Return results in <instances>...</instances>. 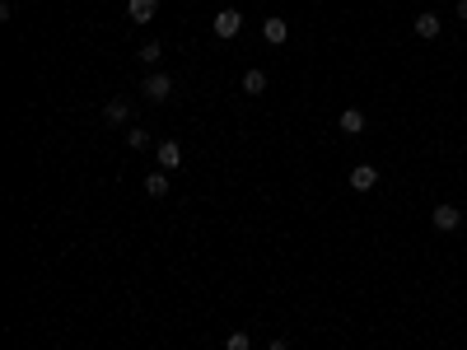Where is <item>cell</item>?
I'll return each instance as SVG.
<instances>
[{"label": "cell", "instance_id": "5bb4252c", "mask_svg": "<svg viewBox=\"0 0 467 350\" xmlns=\"http://www.w3.org/2000/svg\"><path fill=\"white\" fill-rule=\"evenodd\" d=\"M224 350H252V336L248 332H234L229 341H224Z\"/></svg>", "mask_w": 467, "mask_h": 350}, {"label": "cell", "instance_id": "7a4b0ae2", "mask_svg": "<svg viewBox=\"0 0 467 350\" xmlns=\"http://www.w3.org/2000/svg\"><path fill=\"white\" fill-rule=\"evenodd\" d=\"M351 187H355V192H374V187H378V168L374 164H355L351 168Z\"/></svg>", "mask_w": 467, "mask_h": 350}, {"label": "cell", "instance_id": "8992f818", "mask_svg": "<svg viewBox=\"0 0 467 350\" xmlns=\"http://www.w3.org/2000/svg\"><path fill=\"white\" fill-rule=\"evenodd\" d=\"M155 154H159V168H164V173L183 164V145H178V140H164V145H159Z\"/></svg>", "mask_w": 467, "mask_h": 350}, {"label": "cell", "instance_id": "2e32d148", "mask_svg": "<svg viewBox=\"0 0 467 350\" xmlns=\"http://www.w3.org/2000/svg\"><path fill=\"white\" fill-rule=\"evenodd\" d=\"M458 19H467V0H458Z\"/></svg>", "mask_w": 467, "mask_h": 350}, {"label": "cell", "instance_id": "3957f363", "mask_svg": "<svg viewBox=\"0 0 467 350\" xmlns=\"http://www.w3.org/2000/svg\"><path fill=\"white\" fill-rule=\"evenodd\" d=\"M169 93H173V79L169 75H159V70H155V75L145 79V98H150V103H164Z\"/></svg>", "mask_w": 467, "mask_h": 350}, {"label": "cell", "instance_id": "e0dca14e", "mask_svg": "<svg viewBox=\"0 0 467 350\" xmlns=\"http://www.w3.org/2000/svg\"><path fill=\"white\" fill-rule=\"evenodd\" d=\"M266 350H290V346H285V341H271V346H266Z\"/></svg>", "mask_w": 467, "mask_h": 350}, {"label": "cell", "instance_id": "277c9868", "mask_svg": "<svg viewBox=\"0 0 467 350\" xmlns=\"http://www.w3.org/2000/svg\"><path fill=\"white\" fill-rule=\"evenodd\" d=\"M430 220H435V229H439V234H453V229L463 225L458 206H435V215H430Z\"/></svg>", "mask_w": 467, "mask_h": 350}, {"label": "cell", "instance_id": "9c48e42d", "mask_svg": "<svg viewBox=\"0 0 467 350\" xmlns=\"http://www.w3.org/2000/svg\"><path fill=\"white\" fill-rule=\"evenodd\" d=\"M342 131L346 136H360V131H365V112H360V107H346L342 112Z\"/></svg>", "mask_w": 467, "mask_h": 350}, {"label": "cell", "instance_id": "30bf717a", "mask_svg": "<svg viewBox=\"0 0 467 350\" xmlns=\"http://www.w3.org/2000/svg\"><path fill=\"white\" fill-rule=\"evenodd\" d=\"M243 93H252V98H257V93H266V70H257V66H252L248 75H243Z\"/></svg>", "mask_w": 467, "mask_h": 350}, {"label": "cell", "instance_id": "ba28073f", "mask_svg": "<svg viewBox=\"0 0 467 350\" xmlns=\"http://www.w3.org/2000/svg\"><path fill=\"white\" fill-rule=\"evenodd\" d=\"M416 38L435 43V38H439V15H430V10H425V15H416Z\"/></svg>", "mask_w": 467, "mask_h": 350}, {"label": "cell", "instance_id": "4fadbf2b", "mask_svg": "<svg viewBox=\"0 0 467 350\" xmlns=\"http://www.w3.org/2000/svg\"><path fill=\"white\" fill-rule=\"evenodd\" d=\"M126 145H131V150H145V145H150V131H145V126H131V131H126Z\"/></svg>", "mask_w": 467, "mask_h": 350}, {"label": "cell", "instance_id": "8fae6325", "mask_svg": "<svg viewBox=\"0 0 467 350\" xmlns=\"http://www.w3.org/2000/svg\"><path fill=\"white\" fill-rule=\"evenodd\" d=\"M126 112H131V103H126V98H112V103L103 107V117H108L112 126H122V122H126Z\"/></svg>", "mask_w": 467, "mask_h": 350}, {"label": "cell", "instance_id": "6da1fadb", "mask_svg": "<svg viewBox=\"0 0 467 350\" xmlns=\"http://www.w3.org/2000/svg\"><path fill=\"white\" fill-rule=\"evenodd\" d=\"M238 29H243V15H238V10H220L215 15V38L229 43V38H238Z\"/></svg>", "mask_w": 467, "mask_h": 350}, {"label": "cell", "instance_id": "52a82bcc", "mask_svg": "<svg viewBox=\"0 0 467 350\" xmlns=\"http://www.w3.org/2000/svg\"><path fill=\"white\" fill-rule=\"evenodd\" d=\"M155 10H159V0H131V5H126V15L136 19V24H150Z\"/></svg>", "mask_w": 467, "mask_h": 350}, {"label": "cell", "instance_id": "5b68a950", "mask_svg": "<svg viewBox=\"0 0 467 350\" xmlns=\"http://www.w3.org/2000/svg\"><path fill=\"white\" fill-rule=\"evenodd\" d=\"M262 38H266V43H271V47H280V43H285V38H290V24H285V19H280V15H271V19H266V24H262Z\"/></svg>", "mask_w": 467, "mask_h": 350}, {"label": "cell", "instance_id": "7c38bea8", "mask_svg": "<svg viewBox=\"0 0 467 350\" xmlns=\"http://www.w3.org/2000/svg\"><path fill=\"white\" fill-rule=\"evenodd\" d=\"M145 192H150V197H164V192H169V173H164V168H155V173L145 178Z\"/></svg>", "mask_w": 467, "mask_h": 350}, {"label": "cell", "instance_id": "9a60e30c", "mask_svg": "<svg viewBox=\"0 0 467 350\" xmlns=\"http://www.w3.org/2000/svg\"><path fill=\"white\" fill-rule=\"evenodd\" d=\"M159 56H164V47H159V43H145V47H140V61H145V66H155Z\"/></svg>", "mask_w": 467, "mask_h": 350}]
</instances>
